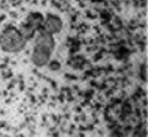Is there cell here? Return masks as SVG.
<instances>
[{
	"label": "cell",
	"mask_w": 148,
	"mask_h": 137,
	"mask_svg": "<svg viewBox=\"0 0 148 137\" xmlns=\"http://www.w3.org/2000/svg\"><path fill=\"white\" fill-rule=\"evenodd\" d=\"M27 43L28 42L16 27L9 25L0 32V48L5 53H20L27 47Z\"/></svg>",
	"instance_id": "obj_1"
},
{
	"label": "cell",
	"mask_w": 148,
	"mask_h": 137,
	"mask_svg": "<svg viewBox=\"0 0 148 137\" xmlns=\"http://www.w3.org/2000/svg\"><path fill=\"white\" fill-rule=\"evenodd\" d=\"M53 54V52L47 49V48L43 47H38L34 45L32 52V63L38 68H43V67H47L50 62V57Z\"/></svg>",
	"instance_id": "obj_2"
},
{
	"label": "cell",
	"mask_w": 148,
	"mask_h": 137,
	"mask_svg": "<svg viewBox=\"0 0 148 137\" xmlns=\"http://www.w3.org/2000/svg\"><path fill=\"white\" fill-rule=\"evenodd\" d=\"M63 29V20L58 15L54 14H48L44 18V23H43V30L49 33L51 35L59 34Z\"/></svg>",
	"instance_id": "obj_3"
},
{
	"label": "cell",
	"mask_w": 148,
	"mask_h": 137,
	"mask_svg": "<svg viewBox=\"0 0 148 137\" xmlns=\"http://www.w3.org/2000/svg\"><path fill=\"white\" fill-rule=\"evenodd\" d=\"M34 45H38V47H43V48H47L53 52L54 48H55V40H54V35L49 34V33L42 30L38 35L35 36V40H34Z\"/></svg>",
	"instance_id": "obj_4"
},
{
	"label": "cell",
	"mask_w": 148,
	"mask_h": 137,
	"mask_svg": "<svg viewBox=\"0 0 148 137\" xmlns=\"http://www.w3.org/2000/svg\"><path fill=\"white\" fill-rule=\"evenodd\" d=\"M25 24H28L29 27H32L34 30H38L43 27V23H44V15L40 13H36V12H33L30 14H28L27 19L24 21Z\"/></svg>",
	"instance_id": "obj_5"
},
{
	"label": "cell",
	"mask_w": 148,
	"mask_h": 137,
	"mask_svg": "<svg viewBox=\"0 0 148 137\" xmlns=\"http://www.w3.org/2000/svg\"><path fill=\"white\" fill-rule=\"evenodd\" d=\"M19 30H20L21 35L24 36V39L27 40V42H28V40H30L32 38H34V35L36 33V30H34L32 27H29V25L25 24V23L21 24V27L19 28Z\"/></svg>",
	"instance_id": "obj_6"
},
{
	"label": "cell",
	"mask_w": 148,
	"mask_h": 137,
	"mask_svg": "<svg viewBox=\"0 0 148 137\" xmlns=\"http://www.w3.org/2000/svg\"><path fill=\"white\" fill-rule=\"evenodd\" d=\"M48 65H49V68L51 71H59V69H60V64H59L57 61H50Z\"/></svg>",
	"instance_id": "obj_7"
}]
</instances>
